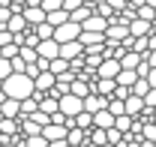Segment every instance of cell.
<instances>
[{
	"label": "cell",
	"mask_w": 156,
	"mask_h": 147,
	"mask_svg": "<svg viewBox=\"0 0 156 147\" xmlns=\"http://www.w3.org/2000/svg\"><path fill=\"white\" fill-rule=\"evenodd\" d=\"M78 42H81L84 48H90V45H102V42H105V36H102V33H96V30H81V33H78Z\"/></svg>",
	"instance_id": "14"
},
{
	"label": "cell",
	"mask_w": 156,
	"mask_h": 147,
	"mask_svg": "<svg viewBox=\"0 0 156 147\" xmlns=\"http://www.w3.org/2000/svg\"><path fill=\"white\" fill-rule=\"evenodd\" d=\"M9 72H12V66H9V60H6V57H0V81H3V78H6Z\"/></svg>",
	"instance_id": "33"
},
{
	"label": "cell",
	"mask_w": 156,
	"mask_h": 147,
	"mask_svg": "<svg viewBox=\"0 0 156 147\" xmlns=\"http://www.w3.org/2000/svg\"><path fill=\"white\" fill-rule=\"evenodd\" d=\"M0 102H3V90H0Z\"/></svg>",
	"instance_id": "39"
},
{
	"label": "cell",
	"mask_w": 156,
	"mask_h": 147,
	"mask_svg": "<svg viewBox=\"0 0 156 147\" xmlns=\"http://www.w3.org/2000/svg\"><path fill=\"white\" fill-rule=\"evenodd\" d=\"M153 21H156V12H153Z\"/></svg>",
	"instance_id": "41"
},
{
	"label": "cell",
	"mask_w": 156,
	"mask_h": 147,
	"mask_svg": "<svg viewBox=\"0 0 156 147\" xmlns=\"http://www.w3.org/2000/svg\"><path fill=\"white\" fill-rule=\"evenodd\" d=\"M39 6H42L45 12H54V9H60V6H63V0H39Z\"/></svg>",
	"instance_id": "30"
},
{
	"label": "cell",
	"mask_w": 156,
	"mask_h": 147,
	"mask_svg": "<svg viewBox=\"0 0 156 147\" xmlns=\"http://www.w3.org/2000/svg\"><path fill=\"white\" fill-rule=\"evenodd\" d=\"M147 87H150V84H147V78H135V84L129 87V93H132V96H144Z\"/></svg>",
	"instance_id": "26"
},
{
	"label": "cell",
	"mask_w": 156,
	"mask_h": 147,
	"mask_svg": "<svg viewBox=\"0 0 156 147\" xmlns=\"http://www.w3.org/2000/svg\"><path fill=\"white\" fill-rule=\"evenodd\" d=\"M21 147H48V141H45L42 135H24Z\"/></svg>",
	"instance_id": "25"
},
{
	"label": "cell",
	"mask_w": 156,
	"mask_h": 147,
	"mask_svg": "<svg viewBox=\"0 0 156 147\" xmlns=\"http://www.w3.org/2000/svg\"><path fill=\"white\" fill-rule=\"evenodd\" d=\"M6 42H12V33H9L6 27H0V48H3Z\"/></svg>",
	"instance_id": "34"
},
{
	"label": "cell",
	"mask_w": 156,
	"mask_h": 147,
	"mask_svg": "<svg viewBox=\"0 0 156 147\" xmlns=\"http://www.w3.org/2000/svg\"><path fill=\"white\" fill-rule=\"evenodd\" d=\"M24 27H27L24 15H21V12H12V15H9V21H6V30H9V33H21Z\"/></svg>",
	"instance_id": "19"
},
{
	"label": "cell",
	"mask_w": 156,
	"mask_h": 147,
	"mask_svg": "<svg viewBox=\"0 0 156 147\" xmlns=\"http://www.w3.org/2000/svg\"><path fill=\"white\" fill-rule=\"evenodd\" d=\"M117 87L114 78H96V84H93V93H99V96H111Z\"/></svg>",
	"instance_id": "16"
},
{
	"label": "cell",
	"mask_w": 156,
	"mask_h": 147,
	"mask_svg": "<svg viewBox=\"0 0 156 147\" xmlns=\"http://www.w3.org/2000/svg\"><path fill=\"white\" fill-rule=\"evenodd\" d=\"M114 129L129 132V129H132V117H129V114H117V117H114Z\"/></svg>",
	"instance_id": "24"
},
{
	"label": "cell",
	"mask_w": 156,
	"mask_h": 147,
	"mask_svg": "<svg viewBox=\"0 0 156 147\" xmlns=\"http://www.w3.org/2000/svg\"><path fill=\"white\" fill-rule=\"evenodd\" d=\"M51 87H54V75L48 72V69L33 75V90H36V93H48Z\"/></svg>",
	"instance_id": "9"
},
{
	"label": "cell",
	"mask_w": 156,
	"mask_h": 147,
	"mask_svg": "<svg viewBox=\"0 0 156 147\" xmlns=\"http://www.w3.org/2000/svg\"><path fill=\"white\" fill-rule=\"evenodd\" d=\"M141 99H144V108H156V87H147V93Z\"/></svg>",
	"instance_id": "29"
},
{
	"label": "cell",
	"mask_w": 156,
	"mask_h": 147,
	"mask_svg": "<svg viewBox=\"0 0 156 147\" xmlns=\"http://www.w3.org/2000/svg\"><path fill=\"white\" fill-rule=\"evenodd\" d=\"M144 78H147V84H150V87H156V66H150V69H147V75H144Z\"/></svg>",
	"instance_id": "35"
},
{
	"label": "cell",
	"mask_w": 156,
	"mask_h": 147,
	"mask_svg": "<svg viewBox=\"0 0 156 147\" xmlns=\"http://www.w3.org/2000/svg\"><path fill=\"white\" fill-rule=\"evenodd\" d=\"M57 111L63 114V117H75L78 111H81V96H75V93L57 96Z\"/></svg>",
	"instance_id": "2"
},
{
	"label": "cell",
	"mask_w": 156,
	"mask_h": 147,
	"mask_svg": "<svg viewBox=\"0 0 156 147\" xmlns=\"http://www.w3.org/2000/svg\"><path fill=\"white\" fill-rule=\"evenodd\" d=\"M27 117H30V120H33V123H39V126H45V123H48V114H45V111H33V114H27Z\"/></svg>",
	"instance_id": "31"
},
{
	"label": "cell",
	"mask_w": 156,
	"mask_h": 147,
	"mask_svg": "<svg viewBox=\"0 0 156 147\" xmlns=\"http://www.w3.org/2000/svg\"><path fill=\"white\" fill-rule=\"evenodd\" d=\"M21 15H24V21H27V27H33V24H39V21H45V9H42V6H24Z\"/></svg>",
	"instance_id": "11"
},
{
	"label": "cell",
	"mask_w": 156,
	"mask_h": 147,
	"mask_svg": "<svg viewBox=\"0 0 156 147\" xmlns=\"http://www.w3.org/2000/svg\"><path fill=\"white\" fill-rule=\"evenodd\" d=\"M78 33H81V24H75V21H63V24H57V27H54V39H57V42L78 39Z\"/></svg>",
	"instance_id": "3"
},
{
	"label": "cell",
	"mask_w": 156,
	"mask_h": 147,
	"mask_svg": "<svg viewBox=\"0 0 156 147\" xmlns=\"http://www.w3.org/2000/svg\"><path fill=\"white\" fill-rule=\"evenodd\" d=\"M90 117H93V126H96V129H111V126H114V114H111L108 108L93 111Z\"/></svg>",
	"instance_id": "10"
},
{
	"label": "cell",
	"mask_w": 156,
	"mask_h": 147,
	"mask_svg": "<svg viewBox=\"0 0 156 147\" xmlns=\"http://www.w3.org/2000/svg\"><path fill=\"white\" fill-rule=\"evenodd\" d=\"M141 60H144L147 66H156V48H147V51L141 54Z\"/></svg>",
	"instance_id": "32"
},
{
	"label": "cell",
	"mask_w": 156,
	"mask_h": 147,
	"mask_svg": "<svg viewBox=\"0 0 156 147\" xmlns=\"http://www.w3.org/2000/svg\"><path fill=\"white\" fill-rule=\"evenodd\" d=\"M0 90H3V96H12V99H27L33 93V78L24 72H9L0 81Z\"/></svg>",
	"instance_id": "1"
},
{
	"label": "cell",
	"mask_w": 156,
	"mask_h": 147,
	"mask_svg": "<svg viewBox=\"0 0 156 147\" xmlns=\"http://www.w3.org/2000/svg\"><path fill=\"white\" fill-rule=\"evenodd\" d=\"M99 147H114V144H108V141H105V144H99Z\"/></svg>",
	"instance_id": "38"
},
{
	"label": "cell",
	"mask_w": 156,
	"mask_h": 147,
	"mask_svg": "<svg viewBox=\"0 0 156 147\" xmlns=\"http://www.w3.org/2000/svg\"><path fill=\"white\" fill-rule=\"evenodd\" d=\"M153 12H156V9H153V6H147V3H141V6L135 9L138 18H147V21H153Z\"/></svg>",
	"instance_id": "27"
},
{
	"label": "cell",
	"mask_w": 156,
	"mask_h": 147,
	"mask_svg": "<svg viewBox=\"0 0 156 147\" xmlns=\"http://www.w3.org/2000/svg\"><path fill=\"white\" fill-rule=\"evenodd\" d=\"M120 72V60L117 57H102L96 66V78H114Z\"/></svg>",
	"instance_id": "4"
},
{
	"label": "cell",
	"mask_w": 156,
	"mask_h": 147,
	"mask_svg": "<svg viewBox=\"0 0 156 147\" xmlns=\"http://www.w3.org/2000/svg\"><path fill=\"white\" fill-rule=\"evenodd\" d=\"M150 27H153V21L147 18H129V24H126V30H129V36H147L150 33Z\"/></svg>",
	"instance_id": "8"
},
{
	"label": "cell",
	"mask_w": 156,
	"mask_h": 147,
	"mask_svg": "<svg viewBox=\"0 0 156 147\" xmlns=\"http://www.w3.org/2000/svg\"><path fill=\"white\" fill-rule=\"evenodd\" d=\"M69 93H75V96H81V99H84V96H87V93H90V87H87V81H84V78H72V81H69Z\"/></svg>",
	"instance_id": "21"
},
{
	"label": "cell",
	"mask_w": 156,
	"mask_h": 147,
	"mask_svg": "<svg viewBox=\"0 0 156 147\" xmlns=\"http://www.w3.org/2000/svg\"><path fill=\"white\" fill-rule=\"evenodd\" d=\"M84 141H87V129H78V126L66 129V144H75V147H81Z\"/></svg>",
	"instance_id": "17"
},
{
	"label": "cell",
	"mask_w": 156,
	"mask_h": 147,
	"mask_svg": "<svg viewBox=\"0 0 156 147\" xmlns=\"http://www.w3.org/2000/svg\"><path fill=\"white\" fill-rule=\"evenodd\" d=\"M153 147H156V141H153Z\"/></svg>",
	"instance_id": "42"
},
{
	"label": "cell",
	"mask_w": 156,
	"mask_h": 147,
	"mask_svg": "<svg viewBox=\"0 0 156 147\" xmlns=\"http://www.w3.org/2000/svg\"><path fill=\"white\" fill-rule=\"evenodd\" d=\"M33 48H36V54H39V57L51 60V57H57V51H60V42H57V39H39Z\"/></svg>",
	"instance_id": "6"
},
{
	"label": "cell",
	"mask_w": 156,
	"mask_h": 147,
	"mask_svg": "<svg viewBox=\"0 0 156 147\" xmlns=\"http://www.w3.org/2000/svg\"><path fill=\"white\" fill-rule=\"evenodd\" d=\"M84 54V45L78 42V39H69V42H60V51L57 57H63V60H75V57Z\"/></svg>",
	"instance_id": "5"
},
{
	"label": "cell",
	"mask_w": 156,
	"mask_h": 147,
	"mask_svg": "<svg viewBox=\"0 0 156 147\" xmlns=\"http://www.w3.org/2000/svg\"><path fill=\"white\" fill-rule=\"evenodd\" d=\"M0 114H3V117H18V114H21L18 99H12V96H3V102H0Z\"/></svg>",
	"instance_id": "15"
},
{
	"label": "cell",
	"mask_w": 156,
	"mask_h": 147,
	"mask_svg": "<svg viewBox=\"0 0 156 147\" xmlns=\"http://www.w3.org/2000/svg\"><path fill=\"white\" fill-rule=\"evenodd\" d=\"M15 54H18V45H15V42H6V45L0 48V57H6V60H12Z\"/></svg>",
	"instance_id": "28"
},
{
	"label": "cell",
	"mask_w": 156,
	"mask_h": 147,
	"mask_svg": "<svg viewBox=\"0 0 156 147\" xmlns=\"http://www.w3.org/2000/svg\"><path fill=\"white\" fill-rule=\"evenodd\" d=\"M105 105H108V96H99V93H93V90L81 99V108L90 111V114H93V111H99V108H105Z\"/></svg>",
	"instance_id": "7"
},
{
	"label": "cell",
	"mask_w": 156,
	"mask_h": 147,
	"mask_svg": "<svg viewBox=\"0 0 156 147\" xmlns=\"http://www.w3.org/2000/svg\"><path fill=\"white\" fill-rule=\"evenodd\" d=\"M45 21H48L51 27H57V24H63V21H69V12L60 6V9H54V12H45Z\"/></svg>",
	"instance_id": "20"
},
{
	"label": "cell",
	"mask_w": 156,
	"mask_h": 147,
	"mask_svg": "<svg viewBox=\"0 0 156 147\" xmlns=\"http://www.w3.org/2000/svg\"><path fill=\"white\" fill-rule=\"evenodd\" d=\"M33 33H36L39 39H54V27H51L48 21H39V24H33Z\"/></svg>",
	"instance_id": "23"
},
{
	"label": "cell",
	"mask_w": 156,
	"mask_h": 147,
	"mask_svg": "<svg viewBox=\"0 0 156 147\" xmlns=\"http://www.w3.org/2000/svg\"><path fill=\"white\" fill-rule=\"evenodd\" d=\"M105 3H108V6H111V9H114V12H120V9H123V6H126V0H105Z\"/></svg>",
	"instance_id": "36"
},
{
	"label": "cell",
	"mask_w": 156,
	"mask_h": 147,
	"mask_svg": "<svg viewBox=\"0 0 156 147\" xmlns=\"http://www.w3.org/2000/svg\"><path fill=\"white\" fill-rule=\"evenodd\" d=\"M66 147H75V144H66Z\"/></svg>",
	"instance_id": "40"
},
{
	"label": "cell",
	"mask_w": 156,
	"mask_h": 147,
	"mask_svg": "<svg viewBox=\"0 0 156 147\" xmlns=\"http://www.w3.org/2000/svg\"><path fill=\"white\" fill-rule=\"evenodd\" d=\"M81 3H87V6H96L99 0H81Z\"/></svg>",
	"instance_id": "37"
},
{
	"label": "cell",
	"mask_w": 156,
	"mask_h": 147,
	"mask_svg": "<svg viewBox=\"0 0 156 147\" xmlns=\"http://www.w3.org/2000/svg\"><path fill=\"white\" fill-rule=\"evenodd\" d=\"M69 69V60H63V57H51L48 60V72L51 75H60V72H66Z\"/></svg>",
	"instance_id": "22"
},
{
	"label": "cell",
	"mask_w": 156,
	"mask_h": 147,
	"mask_svg": "<svg viewBox=\"0 0 156 147\" xmlns=\"http://www.w3.org/2000/svg\"><path fill=\"white\" fill-rule=\"evenodd\" d=\"M117 60H120V69H135L138 63H141V54H138V51H132V48H126Z\"/></svg>",
	"instance_id": "13"
},
{
	"label": "cell",
	"mask_w": 156,
	"mask_h": 147,
	"mask_svg": "<svg viewBox=\"0 0 156 147\" xmlns=\"http://www.w3.org/2000/svg\"><path fill=\"white\" fill-rule=\"evenodd\" d=\"M15 132H18V117H0V135L12 138Z\"/></svg>",
	"instance_id": "18"
},
{
	"label": "cell",
	"mask_w": 156,
	"mask_h": 147,
	"mask_svg": "<svg viewBox=\"0 0 156 147\" xmlns=\"http://www.w3.org/2000/svg\"><path fill=\"white\" fill-rule=\"evenodd\" d=\"M123 111H126L129 117H138V114L144 111V99H141V96H132V93H129V96L123 99Z\"/></svg>",
	"instance_id": "12"
}]
</instances>
